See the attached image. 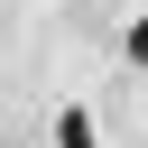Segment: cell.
<instances>
[{
	"mask_svg": "<svg viewBox=\"0 0 148 148\" xmlns=\"http://www.w3.org/2000/svg\"><path fill=\"white\" fill-rule=\"evenodd\" d=\"M56 148H92V111H83V102H74V111L56 120Z\"/></svg>",
	"mask_w": 148,
	"mask_h": 148,
	"instance_id": "1",
	"label": "cell"
},
{
	"mask_svg": "<svg viewBox=\"0 0 148 148\" xmlns=\"http://www.w3.org/2000/svg\"><path fill=\"white\" fill-rule=\"evenodd\" d=\"M130 65H148V18H139V28H130Z\"/></svg>",
	"mask_w": 148,
	"mask_h": 148,
	"instance_id": "2",
	"label": "cell"
}]
</instances>
